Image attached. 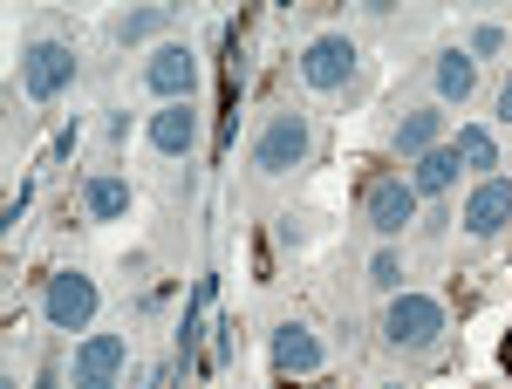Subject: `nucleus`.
<instances>
[{
    "label": "nucleus",
    "mask_w": 512,
    "mask_h": 389,
    "mask_svg": "<svg viewBox=\"0 0 512 389\" xmlns=\"http://www.w3.org/2000/svg\"><path fill=\"white\" fill-rule=\"evenodd\" d=\"M437 137H444V117H437V110H410L403 130H396V151H403V157H431Z\"/></svg>",
    "instance_id": "nucleus-13"
},
{
    "label": "nucleus",
    "mask_w": 512,
    "mask_h": 389,
    "mask_svg": "<svg viewBox=\"0 0 512 389\" xmlns=\"http://www.w3.org/2000/svg\"><path fill=\"white\" fill-rule=\"evenodd\" d=\"M437 89H444L451 103H465V96L478 89V62L472 55H444V62H437Z\"/></svg>",
    "instance_id": "nucleus-15"
},
{
    "label": "nucleus",
    "mask_w": 512,
    "mask_h": 389,
    "mask_svg": "<svg viewBox=\"0 0 512 389\" xmlns=\"http://www.w3.org/2000/svg\"><path fill=\"white\" fill-rule=\"evenodd\" d=\"M362 212H369L376 233H403V226L417 219V192H410L403 178H369V185H362Z\"/></svg>",
    "instance_id": "nucleus-5"
},
{
    "label": "nucleus",
    "mask_w": 512,
    "mask_h": 389,
    "mask_svg": "<svg viewBox=\"0 0 512 389\" xmlns=\"http://www.w3.org/2000/svg\"><path fill=\"white\" fill-rule=\"evenodd\" d=\"M451 178H458V151H431V157H417L410 192H417V198H437V192H451Z\"/></svg>",
    "instance_id": "nucleus-14"
},
{
    "label": "nucleus",
    "mask_w": 512,
    "mask_h": 389,
    "mask_svg": "<svg viewBox=\"0 0 512 389\" xmlns=\"http://www.w3.org/2000/svg\"><path fill=\"white\" fill-rule=\"evenodd\" d=\"M35 389H62V383H55V376H41V383H35Z\"/></svg>",
    "instance_id": "nucleus-21"
},
{
    "label": "nucleus",
    "mask_w": 512,
    "mask_h": 389,
    "mask_svg": "<svg viewBox=\"0 0 512 389\" xmlns=\"http://www.w3.org/2000/svg\"><path fill=\"white\" fill-rule=\"evenodd\" d=\"M144 82L158 89L164 103H192V82H198V62H192V48H164L158 62L144 69Z\"/></svg>",
    "instance_id": "nucleus-9"
},
{
    "label": "nucleus",
    "mask_w": 512,
    "mask_h": 389,
    "mask_svg": "<svg viewBox=\"0 0 512 389\" xmlns=\"http://www.w3.org/2000/svg\"><path fill=\"white\" fill-rule=\"evenodd\" d=\"M151 144H158L164 157H185L198 144V110L192 103H164L158 117H151Z\"/></svg>",
    "instance_id": "nucleus-11"
},
{
    "label": "nucleus",
    "mask_w": 512,
    "mask_h": 389,
    "mask_svg": "<svg viewBox=\"0 0 512 389\" xmlns=\"http://www.w3.org/2000/svg\"><path fill=\"white\" fill-rule=\"evenodd\" d=\"M69 82H76V55H69L62 41H28V48H21V89H28L35 103L62 96Z\"/></svg>",
    "instance_id": "nucleus-2"
},
{
    "label": "nucleus",
    "mask_w": 512,
    "mask_h": 389,
    "mask_svg": "<svg viewBox=\"0 0 512 389\" xmlns=\"http://www.w3.org/2000/svg\"><path fill=\"white\" fill-rule=\"evenodd\" d=\"M499 117L512 123V76H506V89H499Z\"/></svg>",
    "instance_id": "nucleus-20"
},
{
    "label": "nucleus",
    "mask_w": 512,
    "mask_h": 389,
    "mask_svg": "<svg viewBox=\"0 0 512 389\" xmlns=\"http://www.w3.org/2000/svg\"><path fill=\"white\" fill-rule=\"evenodd\" d=\"M308 144H315V130H308V117H294V110H287V117H274L267 123V130H260V171H294V164H301V157H308Z\"/></svg>",
    "instance_id": "nucleus-4"
},
{
    "label": "nucleus",
    "mask_w": 512,
    "mask_h": 389,
    "mask_svg": "<svg viewBox=\"0 0 512 389\" xmlns=\"http://www.w3.org/2000/svg\"><path fill=\"white\" fill-rule=\"evenodd\" d=\"M458 164H472V171H499V144L485 137V130H458Z\"/></svg>",
    "instance_id": "nucleus-16"
},
{
    "label": "nucleus",
    "mask_w": 512,
    "mask_h": 389,
    "mask_svg": "<svg viewBox=\"0 0 512 389\" xmlns=\"http://www.w3.org/2000/svg\"><path fill=\"white\" fill-rule=\"evenodd\" d=\"M274 369L280 376H315L321 369V342H315L308 321H287V328L274 335Z\"/></svg>",
    "instance_id": "nucleus-8"
},
{
    "label": "nucleus",
    "mask_w": 512,
    "mask_h": 389,
    "mask_svg": "<svg viewBox=\"0 0 512 389\" xmlns=\"http://www.w3.org/2000/svg\"><path fill=\"white\" fill-rule=\"evenodd\" d=\"M41 308H48V321H55L62 335H82L89 314H96V280H89V273H55Z\"/></svg>",
    "instance_id": "nucleus-3"
},
{
    "label": "nucleus",
    "mask_w": 512,
    "mask_h": 389,
    "mask_svg": "<svg viewBox=\"0 0 512 389\" xmlns=\"http://www.w3.org/2000/svg\"><path fill=\"white\" fill-rule=\"evenodd\" d=\"M82 205H89V219H123L130 212V185H123L117 171H103V178L82 185Z\"/></svg>",
    "instance_id": "nucleus-12"
},
{
    "label": "nucleus",
    "mask_w": 512,
    "mask_h": 389,
    "mask_svg": "<svg viewBox=\"0 0 512 389\" xmlns=\"http://www.w3.org/2000/svg\"><path fill=\"white\" fill-rule=\"evenodd\" d=\"M369 280H376V287H403V267H396V253H376V260H369Z\"/></svg>",
    "instance_id": "nucleus-18"
},
{
    "label": "nucleus",
    "mask_w": 512,
    "mask_h": 389,
    "mask_svg": "<svg viewBox=\"0 0 512 389\" xmlns=\"http://www.w3.org/2000/svg\"><path fill=\"white\" fill-rule=\"evenodd\" d=\"M123 335H89L76 349V389H117V376H123Z\"/></svg>",
    "instance_id": "nucleus-7"
},
{
    "label": "nucleus",
    "mask_w": 512,
    "mask_h": 389,
    "mask_svg": "<svg viewBox=\"0 0 512 389\" xmlns=\"http://www.w3.org/2000/svg\"><path fill=\"white\" fill-rule=\"evenodd\" d=\"M349 76H355V41L349 35L308 41V55H301V82H308V89H342Z\"/></svg>",
    "instance_id": "nucleus-6"
},
{
    "label": "nucleus",
    "mask_w": 512,
    "mask_h": 389,
    "mask_svg": "<svg viewBox=\"0 0 512 389\" xmlns=\"http://www.w3.org/2000/svg\"><path fill=\"white\" fill-rule=\"evenodd\" d=\"M506 369H512V342H506Z\"/></svg>",
    "instance_id": "nucleus-22"
},
{
    "label": "nucleus",
    "mask_w": 512,
    "mask_h": 389,
    "mask_svg": "<svg viewBox=\"0 0 512 389\" xmlns=\"http://www.w3.org/2000/svg\"><path fill=\"white\" fill-rule=\"evenodd\" d=\"M472 48H478V55H499V48H506V35H499V28H478Z\"/></svg>",
    "instance_id": "nucleus-19"
},
{
    "label": "nucleus",
    "mask_w": 512,
    "mask_h": 389,
    "mask_svg": "<svg viewBox=\"0 0 512 389\" xmlns=\"http://www.w3.org/2000/svg\"><path fill=\"white\" fill-rule=\"evenodd\" d=\"M164 21H171V7H144V14H123V21H117V41H144V35H158Z\"/></svg>",
    "instance_id": "nucleus-17"
},
{
    "label": "nucleus",
    "mask_w": 512,
    "mask_h": 389,
    "mask_svg": "<svg viewBox=\"0 0 512 389\" xmlns=\"http://www.w3.org/2000/svg\"><path fill=\"white\" fill-rule=\"evenodd\" d=\"M512 219V185L506 178H485V185H478L472 192V205H465V233H499V226H506Z\"/></svg>",
    "instance_id": "nucleus-10"
},
{
    "label": "nucleus",
    "mask_w": 512,
    "mask_h": 389,
    "mask_svg": "<svg viewBox=\"0 0 512 389\" xmlns=\"http://www.w3.org/2000/svg\"><path fill=\"white\" fill-rule=\"evenodd\" d=\"M383 335H390L396 349H431L437 335H444V308H437L431 294H396L390 314H383Z\"/></svg>",
    "instance_id": "nucleus-1"
}]
</instances>
